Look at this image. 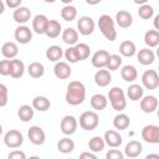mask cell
<instances>
[{
    "label": "cell",
    "mask_w": 159,
    "mask_h": 159,
    "mask_svg": "<svg viewBox=\"0 0 159 159\" xmlns=\"http://www.w3.org/2000/svg\"><path fill=\"white\" fill-rule=\"evenodd\" d=\"M66 102L71 106H78L82 104L86 98V87L80 81H72L67 86L66 91Z\"/></svg>",
    "instance_id": "obj_1"
},
{
    "label": "cell",
    "mask_w": 159,
    "mask_h": 159,
    "mask_svg": "<svg viewBox=\"0 0 159 159\" xmlns=\"http://www.w3.org/2000/svg\"><path fill=\"white\" fill-rule=\"evenodd\" d=\"M98 27L102 32V35L109 40V41H114L117 39V31H116V27H114V21L113 19L107 15V14H103L99 16L98 19Z\"/></svg>",
    "instance_id": "obj_2"
},
{
    "label": "cell",
    "mask_w": 159,
    "mask_h": 159,
    "mask_svg": "<svg viewBox=\"0 0 159 159\" xmlns=\"http://www.w3.org/2000/svg\"><path fill=\"white\" fill-rule=\"evenodd\" d=\"M108 98H109V102L112 104V108L114 111H123L127 106V99H125V94L123 92L122 88L119 87H113L109 89L108 92Z\"/></svg>",
    "instance_id": "obj_3"
},
{
    "label": "cell",
    "mask_w": 159,
    "mask_h": 159,
    "mask_svg": "<svg viewBox=\"0 0 159 159\" xmlns=\"http://www.w3.org/2000/svg\"><path fill=\"white\" fill-rule=\"evenodd\" d=\"M99 124V117L93 111H86L80 116V127L84 130H93Z\"/></svg>",
    "instance_id": "obj_4"
},
{
    "label": "cell",
    "mask_w": 159,
    "mask_h": 159,
    "mask_svg": "<svg viewBox=\"0 0 159 159\" xmlns=\"http://www.w3.org/2000/svg\"><path fill=\"white\" fill-rule=\"evenodd\" d=\"M4 143H5V145L7 148L16 149V148H19L24 143V135H22V133L20 130L10 129L4 135Z\"/></svg>",
    "instance_id": "obj_5"
},
{
    "label": "cell",
    "mask_w": 159,
    "mask_h": 159,
    "mask_svg": "<svg viewBox=\"0 0 159 159\" xmlns=\"http://www.w3.org/2000/svg\"><path fill=\"white\" fill-rule=\"evenodd\" d=\"M142 138L144 142L150 144L159 143V127L154 124H148L142 129Z\"/></svg>",
    "instance_id": "obj_6"
},
{
    "label": "cell",
    "mask_w": 159,
    "mask_h": 159,
    "mask_svg": "<svg viewBox=\"0 0 159 159\" xmlns=\"http://www.w3.org/2000/svg\"><path fill=\"white\" fill-rule=\"evenodd\" d=\"M77 127H78V122L73 116H65L61 119L60 128L65 135H72L73 133H76Z\"/></svg>",
    "instance_id": "obj_7"
},
{
    "label": "cell",
    "mask_w": 159,
    "mask_h": 159,
    "mask_svg": "<svg viewBox=\"0 0 159 159\" xmlns=\"http://www.w3.org/2000/svg\"><path fill=\"white\" fill-rule=\"evenodd\" d=\"M142 83L147 89H155L159 86V76L155 70H147L142 75Z\"/></svg>",
    "instance_id": "obj_8"
},
{
    "label": "cell",
    "mask_w": 159,
    "mask_h": 159,
    "mask_svg": "<svg viewBox=\"0 0 159 159\" xmlns=\"http://www.w3.org/2000/svg\"><path fill=\"white\" fill-rule=\"evenodd\" d=\"M27 137H29L30 142L35 145H42L46 140V134H45L43 129L39 125L30 127L27 130Z\"/></svg>",
    "instance_id": "obj_9"
},
{
    "label": "cell",
    "mask_w": 159,
    "mask_h": 159,
    "mask_svg": "<svg viewBox=\"0 0 159 159\" xmlns=\"http://www.w3.org/2000/svg\"><path fill=\"white\" fill-rule=\"evenodd\" d=\"M77 29L78 32L83 36H88L93 34L94 31V21L89 16H81L80 20L77 21Z\"/></svg>",
    "instance_id": "obj_10"
},
{
    "label": "cell",
    "mask_w": 159,
    "mask_h": 159,
    "mask_svg": "<svg viewBox=\"0 0 159 159\" xmlns=\"http://www.w3.org/2000/svg\"><path fill=\"white\" fill-rule=\"evenodd\" d=\"M15 40L19 42V43H22V45H26L31 41L32 39V31L30 30V27L25 26V25H20L16 27L15 30Z\"/></svg>",
    "instance_id": "obj_11"
},
{
    "label": "cell",
    "mask_w": 159,
    "mask_h": 159,
    "mask_svg": "<svg viewBox=\"0 0 159 159\" xmlns=\"http://www.w3.org/2000/svg\"><path fill=\"white\" fill-rule=\"evenodd\" d=\"M53 73L60 80H67V78H70V76L72 73V68L70 67V65L67 62L57 61L53 67Z\"/></svg>",
    "instance_id": "obj_12"
},
{
    "label": "cell",
    "mask_w": 159,
    "mask_h": 159,
    "mask_svg": "<svg viewBox=\"0 0 159 159\" xmlns=\"http://www.w3.org/2000/svg\"><path fill=\"white\" fill-rule=\"evenodd\" d=\"M103 139H104V143H106L108 147H111V148H118V147L122 144V142H123L122 135H120L117 130H113V129L107 130V132L104 133Z\"/></svg>",
    "instance_id": "obj_13"
},
{
    "label": "cell",
    "mask_w": 159,
    "mask_h": 159,
    "mask_svg": "<svg viewBox=\"0 0 159 159\" xmlns=\"http://www.w3.org/2000/svg\"><path fill=\"white\" fill-rule=\"evenodd\" d=\"M158 108V99L155 96H145L140 98V109L144 113H153Z\"/></svg>",
    "instance_id": "obj_14"
},
{
    "label": "cell",
    "mask_w": 159,
    "mask_h": 159,
    "mask_svg": "<svg viewBox=\"0 0 159 159\" xmlns=\"http://www.w3.org/2000/svg\"><path fill=\"white\" fill-rule=\"evenodd\" d=\"M116 22L119 27L122 29H128L133 24V16L129 11L127 10H119L116 14Z\"/></svg>",
    "instance_id": "obj_15"
},
{
    "label": "cell",
    "mask_w": 159,
    "mask_h": 159,
    "mask_svg": "<svg viewBox=\"0 0 159 159\" xmlns=\"http://www.w3.org/2000/svg\"><path fill=\"white\" fill-rule=\"evenodd\" d=\"M108 57H109V53L106 51V50H98L93 53L92 56V66L96 67V68H104L107 62H108Z\"/></svg>",
    "instance_id": "obj_16"
},
{
    "label": "cell",
    "mask_w": 159,
    "mask_h": 159,
    "mask_svg": "<svg viewBox=\"0 0 159 159\" xmlns=\"http://www.w3.org/2000/svg\"><path fill=\"white\" fill-rule=\"evenodd\" d=\"M111 81H112V76H111V72L108 70L98 68V71L94 73V82L99 87L108 86L111 83Z\"/></svg>",
    "instance_id": "obj_17"
},
{
    "label": "cell",
    "mask_w": 159,
    "mask_h": 159,
    "mask_svg": "<svg viewBox=\"0 0 159 159\" xmlns=\"http://www.w3.org/2000/svg\"><path fill=\"white\" fill-rule=\"evenodd\" d=\"M142 150H143V145H142L140 142L130 140L124 148V154L128 158H137V157H139L142 154Z\"/></svg>",
    "instance_id": "obj_18"
},
{
    "label": "cell",
    "mask_w": 159,
    "mask_h": 159,
    "mask_svg": "<svg viewBox=\"0 0 159 159\" xmlns=\"http://www.w3.org/2000/svg\"><path fill=\"white\" fill-rule=\"evenodd\" d=\"M14 20L17 24H26L30 19H31V10L25 7V6H19L17 9H15L14 14H12Z\"/></svg>",
    "instance_id": "obj_19"
},
{
    "label": "cell",
    "mask_w": 159,
    "mask_h": 159,
    "mask_svg": "<svg viewBox=\"0 0 159 159\" xmlns=\"http://www.w3.org/2000/svg\"><path fill=\"white\" fill-rule=\"evenodd\" d=\"M47 22H48L47 16H46V15H42V14H39V15H36V16L32 19V30H34L36 34H39V35L45 34Z\"/></svg>",
    "instance_id": "obj_20"
},
{
    "label": "cell",
    "mask_w": 159,
    "mask_h": 159,
    "mask_svg": "<svg viewBox=\"0 0 159 159\" xmlns=\"http://www.w3.org/2000/svg\"><path fill=\"white\" fill-rule=\"evenodd\" d=\"M62 31V26L60 24V21L57 20H48L47 22V26H46V30H45V35L50 39H56L60 36Z\"/></svg>",
    "instance_id": "obj_21"
},
{
    "label": "cell",
    "mask_w": 159,
    "mask_h": 159,
    "mask_svg": "<svg viewBox=\"0 0 159 159\" xmlns=\"http://www.w3.org/2000/svg\"><path fill=\"white\" fill-rule=\"evenodd\" d=\"M24 72H25V65L21 60H17V58L10 60V76L12 78L22 77Z\"/></svg>",
    "instance_id": "obj_22"
},
{
    "label": "cell",
    "mask_w": 159,
    "mask_h": 159,
    "mask_svg": "<svg viewBox=\"0 0 159 159\" xmlns=\"http://www.w3.org/2000/svg\"><path fill=\"white\" fill-rule=\"evenodd\" d=\"M137 58H138L139 63H142L144 66H148V65H152L154 62L155 55H154V52L150 48H142L137 53Z\"/></svg>",
    "instance_id": "obj_23"
},
{
    "label": "cell",
    "mask_w": 159,
    "mask_h": 159,
    "mask_svg": "<svg viewBox=\"0 0 159 159\" xmlns=\"http://www.w3.org/2000/svg\"><path fill=\"white\" fill-rule=\"evenodd\" d=\"M1 53H2V56L5 58H9V60L15 58L17 56V53H19V47H17V45L15 42L7 41L1 46Z\"/></svg>",
    "instance_id": "obj_24"
},
{
    "label": "cell",
    "mask_w": 159,
    "mask_h": 159,
    "mask_svg": "<svg viewBox=\"0 0 159 159\" xmlns=\"http://www.w3.org/2000/svg\"><path fill=\"white\" fill-rule=\"evenodd\" d=\"M120 76L125 82H134L138 77V71L132 65H125L120 70Z\"/></svg>",
    "instance_id": "obj_25"
},
{
    "label": "cell",
    "mask_w": 159,
    "mask_h": 159,
    "mask_svg": "<svg viewBox=\"0 0 159 159\" xmlns=\"http://www.w3.org/2000/svg\"><path fill=\"white\" fill-rule=\"evenodd\" d=\"M50 107H51L50 99L45 96H36L32 99V108L39 112H46L47 109H50Z\"/></svg>",
    "instance_id": "obj_26"
},
{
    "label": "cell",
    "mask_w": 159,
    "mask_h": 159,
    "mask_svg": "<svg viewBox=\"0 0 159 159\" xmlns=\"http://www.w3.org/2000/svg\"><path fill=\"white\" fill-rule=\"evenodd\" d=\"M62 41L65 43H67L68 46H73L77 43L78 41V32L72 29V27H67L62 31Z\"/></svg>",
    "instance_id": "obj_27"
},
{
    "label": "cell",
    "mask_w": 159,
    "mask_h": 159,
    "mask_svg": "<svg viewBox=\"0 0 159 159\" xmlns=\"http://www.w3.org/2000/svg\"><path fill=\"white\" fill-rule=\"evenodd\" d=\"M119 52L122 56H125V57H132L135 55L137 52V47L134 45L133 41H129V40H125L123 42H120L119 45Z\"/></svg>",
    "instance_id": "obj_28"
},
{
    "label": "cell",
    "mask_w": 159,
    "mask_h": 159,
    "mask_svg": "<svg viewBox=\"0 0 159 159\" xmlns=\"http://www.w3.org/2000/svg\"><path fill=\"white\" fill-rule=\"evenodd\" d=\"M143 93H144V89L140 84H137V83H133L128 87L127 89V96L130 101L135 102V101H139L142 97H143Z\"/></svg>",
    "instance_id": "obj_29"
},
{
    "label": "cell",
    "mask_w": 159,
    "mask_h": 159,
    "mask_svg": "<svg viewBox=\"0 0 159 159\" xmlns=\"http://www.w3.org/2000/svg\"><path fill=\"white\" fill-rule=\"evenodd\" d=\"M144 43L150 47H157L159 45V31L158 30H148L144 34Z\"/></svg>",
    "instance_id": "obj_30"
},
{
    "label": "cell",
    "mask_w": 159,
    "mask_h": 159,
    "mask_svg": "<svg viewBox=\"0 0 159 159\" xmlns=\"http://www.w3.org/2000/svg\"><path fill=\"white\" fill-rule=\"evenodd\" d=\"M107 98L101 93H96L91 97V107L96 111H103L107 107Z\"/></svg>",
    "instance_id": "obj_31"
},
{
    "label": "cell",
    "mask_w": 159,
    "mask_h": 159,
    "mask_svg": "<svg viewBox=\"0 0 159 159\" xmlns=\"http://www.w3.org/2000/svg\"><path fill=\"white\" fill-rule=\"evenodd\" d=\"M62 56H63V50L57 45H52L46 50V57L52 62L60 61Z\"/></svg>",
    "instance_id": "obj_32"
},
{
    "label": "cell",
    "mask_w": 159,
    "mask_h": 159,
    "mask_svg": "<svg viewBox=\"0 0 159 159\" xmlns=\"http://www.w3.org/2000/svg\"><path fill=\"white\" fill-rule=\"evenodd\" d=\"M129 124H130V119H129V117H128L127 114H124V113L117 114V116L114 117V119H113V125H114V128H116V129H119V130L127 129V128L129 127Z\"/></svg>",
    "instance_id": "obj_33"
},
{
    "label": "cell",
    "mask_w": 159,
    "mask_h": 159,
    "mask_svg": "<svg viewBox=\"0 0 159 159\" xmlns=\"http://www.w3.org/2000/svg\"><path fill=\"white\" fill-rule=\"evenodd\" d=\"M34 108L29 104H22L20 106L19 111H17V116L20 118V120L22 122H30L34 118Z\"/></svg>",
    "instance_id": "obj_34"
},
{
    "label": "cell",
    "mask_w": 159,
    "mask_h": 159,
    "mask_svg": "<svg viewBox=\"0 0 159 159\" xmlns=\"http://www.w3.org/2000/svg\"><path fill=\"white\" fill-rule=\"evenodd\" d=\"M27 72L32 78H40L45 73V67L40 62H31L27 67Z\"/></svg>",
    "instance_id": "obj_35"
},
{
    "label": "cell",
    "mask_w": 159,
    "mask_h": 159,
    "mask_svg": "<svg viewBox=\"0 0 159 159\" xmlns=\"http://www.w3.org/2000/svg\"><path fill=\"white\" fill-rule=\"evenodd\" d=\"M104 145H106L104 139H103L102 137H99V135L92 137V138L89 139V142H88V148H89V150L93 152V153L102 152V150L104 149Z\"/></svg>",
    "instance_id": "obj_36"
},
{
    "label": "cell",
    "mask_w": 159,
    "mask_h": 159,
    "mask_svg": "<svg viewBox=\"0 0 159 159\" xmlns=\"http://www.w3.org/2000/svg\"><path fill=\"white\" fill-rule=\"evenodd\" d=\"M75 149V142L70 138H62L58 140L57 143V150L63 153V154H67V153H71L72 150Z\"/></svg>",
    "instance_id": "obj_37"
},
{
    "label": "cell",
    "mask_w": 159,
    "mask_h": 159,
    "mask_svg": "<svg viewBox=\"0 0 159 159\" xmlns=\"http://www.w3.org/2000/svg\"><path fill=\"white\" fill-rule=\"evenodd\" d=\"M77 16V9L75 6H72L71 4L70 5H65L61 10V17L65 20V21H73Z\"/></svg>",
    "instance_id": "obj_38"
},
{
    "label": "cell",
    "mask_w": 159,
    "mask_h": 159,
    "mask_svg": "<svg viewBox=\"0 0 159 159\" xmlns=\"http://www.w3.org/2000/svg\"><path fill=\"white\" fill-rule=\"evenodd\" d=\"M138 15L140 19L143 20H149L153 17L154 15V7L149 4H143L139 6V10H138Z\"/></svg>",
    "instance_id": "obj_39"
},
{
    "label": "cell",
    "mask_w": 159,
    "mask_h": 159,
    "mask_svg": "<svg viewBox=\"0 0 159 159\" xmlns=\"http://www.w3.org/2000/svg\"><path fill=\"white\" fill-rule=\"evenodd\" d=\"M75 47H76V51H77V55H78L80 61H83V60H86V58L89 57L91 48H89V46L87 43L80 42V43H76Z\"/></svg>",
    "instance_id": "obj_40"
},
{
    "label": "cell",
    "mask_w": 159,
    "mask_h": 159,
    "mask_svg": "<svg viewBox=\"0 0 159 159\" xmlns=\"http://www.w3.org/2000/svg\"><path fill=\"white\" fill-rule=\"evenodd\" d=\"M120 65H122V57L119 55H109L106 68L108 71H116V70L119 68Z\"/></svg>",
    "instance_id": "obj_41"
},
{
    "label": "cell",
    "mask_w": 159,
    "mask_h": 159,
    "mask_svg": "<svg viewBox=\"0 0 159 159\" xmlns=\"http://www.w3.org/2000/svg\"><path fill=\"white\" fill-rule=\"evenodd\" d=\"M63 56L66 57V60H67L70 63H77V62L80 61L75 45H73V46H70V47L63 52Z\"/></svg>",
    "instance_id": "obj_42"
},
{
    "label": "cell",
    "mask_w": 159,
    "mask_h": 159,
    "mask_svg": "<svg viewBox=\"0 0 159 159\" xmlns=\"http://www.w3.org/2000/svg\"><path fill=\"white\" fill-rule=\"evenodd\" d=\"M9 102V89L4 83H0V107H5Z\"/></svg>",
    "instance_id": "obj_43"
},
{
    "label": "cell",
    "mask_w": 159,
    "mask_h": 159,
    "mask_svg": "<svg viewBox=\"0 0 159 159\" xmlns=\"http://www.w3.org/2000/svg\"><path fill=\"white\" fill-rule=\"evenodd\" d=\"M0 75L1 76H10V60H1L0 61Z\"/></svg>",
    "instance_id": "obj_44"
},
{
    "label": "cell",
    "mask_w": 159,
    "mask_h": 159,
    "mask_svg": "<svg viewBox=\"0 0 159 159\" xmlns=\"http://www.w3.org/2000/svg\"><path fill=\"white\" fill-rule=\"evenodd\" d=\"M123 157H124V154L122 152H119L118 149H111L106 154L107 159H123Z\"/></svg>",
    "instance_id": "obj_45"
},
{
    "label": "cell",
    "mask_w": 159,
    "mask_h": 159,
    "mask_svg": "<svg viewBox=\"0 0 159 159\" xmlns=\"http://www.w3.org/2000/svg\"><path fill=\"white\" fill-rule=\"evenodd\" d=\"M9 159H25L26 158V154L21 150H12L11 153H9L7 155Z\"/></svg>",
    "instance_id": "obj_46"
},
{
    "label": "cell",
    "mask_w": 159,
    "mask_h": 159,
    "mask_svg": "<svg viewBox=\"0 0 159 159\" xmlns=\"http://www.w3.org/2000/svg\"><path fill=\"white\" fill-rule=\"evenodd\" d=\"M22 0H5V4L7 7L10 9H17L19 6H21Z\"/></svg>",
    "instance_id": "obj_47"
},
{
    "label": "cell",
    "mask_w": 159,
    "mask_h": 159,
    "mask_svg": "<svg viewBox=\"0 0 159 159\" xmlns=\"http://www.w3.org/2000/svg\"><path fill=\"white\" fill-rule=\"evenodd\" d=\"M81 159H97V155L93 153V152H83L81 155H80Z\"/></svg>",
    "instance_id": "obj_48"
},
{
    "label": "cell",
    "mask_w": 159,
    "mask_h": 159,
    "mask_svg": "<svg viewBox=\"0 0 159 159\" xmlns=\"http://www.w3.org/2000/svg\"><path fill=\"white\" fill-rule=\"evenodd\" d=\"M102 0H86V2L88 4V5H97V4H99Z\"/></svg>",
    "instance_id": "obj_49"
},
{
    "label": "cell",
    "mask_w": 159,
    "mask_h": 159,
    "mask_svg": "<svg viewBox=\"0 0 159 159\" xmlns=\"http://www.w3.org/2000/svg\"><path fill=\"white\" fill-rule=\"evenodd\" d=\"M134 1V4H137V5H143V4H147L148 2V0H133Z\"/></svg>",
    "instance_id": "obj_50"
},
{
    "label": "cell",
    "mask_w": 159,
    "mask_h": 159,
    "mask_svg": "<svg viewBox=\"0 0 159 159\" xmlns=\"http://www.w3.org/2000/svg\"><path fill=\"white\" fill-rule=\"evenodd\" d=\"M158 20H159V16L157 15V16L154 17V27H155V30H159V26H158Z\"/></svg>",
    "instance_id": "obj_51"
},
{
    "label": "cell",
    "mask_w": 159,
    "mask_h": 159,
    "mask_svg": "<svg viewBox=\"0 0 159 159\" xmlns=\"http://www.w3.org/2000/svg\"><path fill=\"white\" fill-rule=\"evenodd\" d=\"M4 10H5V4H4V2L0 0V15L4 12Z\"/></svg>",
    "instance_id": "obj_52"
},
{
    "label": "cell",
    "mask_w": 159,
    "mask_h": 159,
    "mask_svg": "<svg viewBox=\"0 0 159 159\" xmlns=\"http://www.w3.org/2000/svg\"><path fill=\"white\" fill-rule=\"evenodd\" d=\"M149 158H155V159H159V155H158V154H149V155H147V159H149Z\"/></svg>",
    "instance_id": "obj_53"
},
{
    "label": "cell",
    "mask_w": 159,
    "mask_h": 159,
    "mask_svg": "<svg viewBox=\"0 0 159 159\" xmlns=\"http://www.w3.org/2000/svg\"><path fill=\"white\" fill-rule=\"evenodd\" d=\"M72 1H73V0H61V2H63L65 5H70Z\"/></svg>",
    "instance_id": "obj_54"
},
{
    "label": "cell",
    "mask_w": 159,
    "mask_h": 159,
    "mask_svg": "<svg viewBox=\"0 0 159 159\" xmlns=\"http://www.w3.org/2000/svg\"><path fill=\"white\" fill-rule=\"evenodd\" d=\"M45 2H48V4H52V2H55L56 0H43Z\"/></svg>",
    "instance_id": "obj_55"
},
{
    "label": "cell",
    "mask_w": 159,
    "mask_h": 159,
    "mask_svg": "<svg viewBox=\"0 0 159 159\" xmlns=\"http://www.w3.org/2000/svg\"><path fill=\"white\" fill-rule=\"evenodd\" d=\"M1 134H2V125L0 124V135H1Z\"/></svg>",
    "instance_id": "obj_56"
}]
</instances>
